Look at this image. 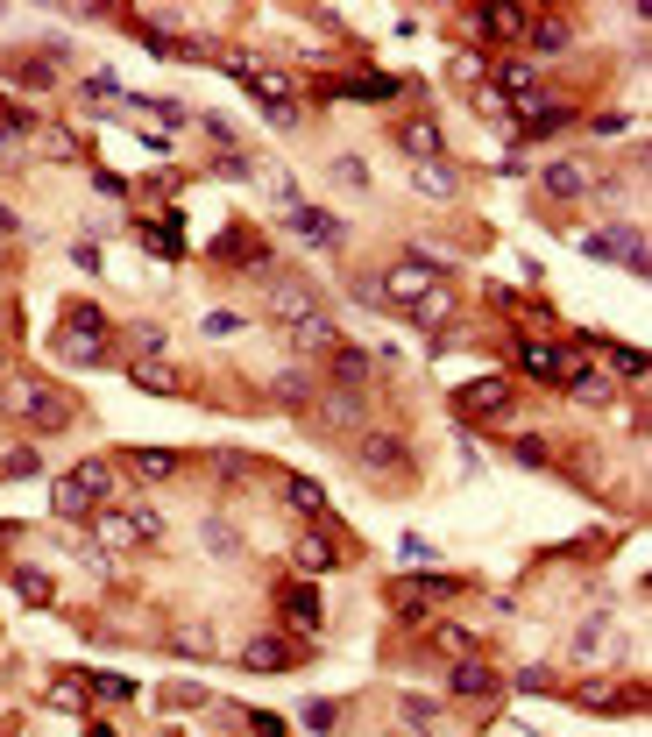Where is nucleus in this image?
I'll list each match as a JSON object with an SVG mask.
<instances>
[{
	"label": "nucleus",
	"mask_w": 652,
	"mask_h": 737,
	"mask_svg": "<svg viewBox=\"0 0 652 737\" xmlns=\"http://www.w3.org/2000/svg\"><path fill=\"white\" fill-rule=\"evenodd\" d=\"M582 192H589L582 163H553V171H546V199H582Z\"/></svg>",
	"instance_id": "nucleus-22"
},
{
	"label": "nucleus",
	"mask_w": 652,
	"mask_h": 737,
	"mask_svg": "<svg viewBox=\"0 0 652 737\" xmlns=\"http://www.w3.org/2000/svg\"><path fill=\"white\" fill-rule=\"evenodd\" d=\"M355 461H362L369 475H390V468L404 461V440H397V433H362V440H355Z\"/></svg>",
	"instance_id": "nucleus-15"
},
{
	"label": "nucleus",
	"mask_w": 652,
	"mask_h": 737,
	"mask_svg": "<svg viewBox=\"0 0 652 737\" xmlns=\"http://www.w3.org/2000/svg\"><path fill=\"white\" fill-rule=\"evenodd\" d=\"M447 688H454L461 702H489V695H497V674H489L482 660H454V667H447Z\"/></svg>",
	"instance_id": "nucleus-13"
},
{
	"label": "nucleus",
	"mask_w": 652,
	"mask_h": 737,
	"mask_svg": "<svg viewBox=\"0 0 652 737\" xmlns=\"http://www.w3.org/2000/svg\"><path fill=\"white\" fill-rule=\"evenodd\" d=\"M220 263H263V241H256L249 227H227V241H220Z\"/></svg>",
	"instance_id": "nucleus-26"
},
{
	"label": "nucleus",
	"mask_w": 652,
	"mask_h": 737,
	"mask_svg": "<svg viewBox=\"0 0 652 737\" xmlns=\"http://www.w3.org/2000/svg\"><path fill=\"white\" fill-rule=\"evenodd\" d=\"M43 149H50V156H71V149H78V135H64V128H43Z\"/></svg>",
	"instance_id": "nucleus-41"
},
{
	"label": "nucleus",
	"mask_w": 652,
	"mask_h": 737,
	"mask_svg": "<svg viewBox=\"0 0 652 737\" xmlns=\"http://www.w3.org/2000/svg\"><path fill=\"white\" fill-rule=\"evenodd\" d=\"M270 397L284 404V412H305V397H312V383H305V376H277V383H270Z\"/></svg>",
	"instance_id": "nucleus-32"
},
{
	"label": "nucleus",
	"mask_w": 652,
	"mask_h": 737,
	"mask_svg": "<svg viewBox=\"0 0 652 737\" xmlns=\"http://www.w3.org/2000/svg\"><path fill=\"white\" fill-rule=\"evenodd\" d=\"M298 652H291V638H277V631H263V638H241V667H256V674H277V667H291Z\"/></svg>",
	"instance_id": "nucleus-8"
},
{
	"label": "nucleus",
	"mask_w": 652,
	"mask_h": 737,
	"mask_svg": "<svg viewBox=\"0 0 652 737\" xmlns=\"http://www.w3.org/2000/svg\"><path fill=\"white\" fill-rule=\"evenodd\" d=\"M227 71H234L249 93H263V100H270V114H284V100H291V71H277V64H256V57H234Z\"/></svg>",
	"instance_id": "nucleus-6"
},
{
	"label": "nucleus",
	"mask_w": 652,
	"mask_h": 737,
	"mask_svg": "<svg viewBox=\"0 0 652 737\" xmlns=\"http://www.w3.org/2000/svg\"><path fill=\"white\" fill-rule=\"evenodd\" d=\"M475 29H482V36H525V29H532V15H525V8H482V15H475Z\"/></svg>",
	"instance_id": "nucleus-21"
},
{
	"label": "nucleus",
	"mask_w": 652,
	"mask_h": 737,
	"mask_svg": "<svg viewBox=\"0 0 652 737\" xmlns=\"http://www.w3.org/2000/svg\"><path fill=\"white\" fill-rule=\"evenodd\" d=\"M567 121H575L567 107H525V114H518V135H525V142H539V135H560Z\"/></svg>",
	"instance_id": "nucleus-19"
},
{
	"label": "nucleus",
	"mask_w": 652,
	"mask_h": 737,
	"mask_svg": "<svg viewBox=\"0 0 652 737\" xmlns=\"http://www.w3.org/2000/svg\"><path fill=\"white\" fill-rule=\"evenodd\" d=\"M497 78H504V93H518V100H532V93H539V64H525V57H518V64H504Z\"/></svg>",
	"instance_id": "nucleus-30"
},
{
	"label": "nucleus",
	"mask_w": 652,
	"mask_h": 737,
	"mask_svg": "<svg viewBox=\"0 0 652 737\" xmlns=\"http://www.w3.org/2000/svg\"><path fill=\"white\" fill-rule=\"evenodd\" d=\"M0 383H8V369H0Z\"/></svg>",
	"instance_id": "nucleus-47"
},
{
	"label": "nucleus",
	"mask_w": 652,
	"mask_h": 737,
	"mask_svg": "<svg viewBox=\"0 0 652 737\" xmlns=\"http://www.w3.org/2000/svg\"><path fill=\"white\" fill-rule=\"evenodd\" d=\"M518 688H525V695H546V688H553V674H546V667H525V681H518Z\"/></svg>",
	"instance_id": "nucleus-44"
},
{
	"label": "nucleus",
	"mask_w": 652,
	"mask_h": 737,
	"mask_svg": "<svg viewBox=\"0 0 652 737\" xmlns=\"http://www.w3.org/2000/svg\"><path fill=\"white\" fill-rule=\"evenodd\" d=\"M362 412H369V404H362L355 390H326V412H319V426H326V433H355V426H362Z\"/></svg>",
	"instance_id": "nucleus-16"
},
{
	"label": "nucleus",
	"mask_w": 652,
	"mask_h": 737,
	"mask_svg": "<svg viewBox=\"0 0 652 737\" xmlns=\"http://www.w3.org/2000/svg\"><path fill=\"white\" fill-rule=\"evenodd\" d=\"M447 660H475V631H461V624H440V638H433Z\"/></svg>",
	"instance_id": "nucleus-31"
},
{
	"label": "nucleus",
	"mask_w": 652,
	"mask_h": 737,
	"mask_svg": "<svg viewBox=\"0 0 652 737\" xmlns=\"http://www.w3.org/2000/svg\"><path fill=\"white\" fill-rule=\"evenodd\" d=\"M291 504L312 511V518H326V489H319V482H291Z\"/></svg>",
	"instance_id": "nucleus-35"
},
{
	"label": "nucleus",
	"mask_w": 652,
	"mask_h": 737,
	"mask_svg": "<svg viewBox=\"0 0 652 737\" xmlns=\"http://www.w3.org/2000/svg\"><path fill=\"white\" fill-rule=\"evenodd\" d=\"M610 362H617V376H645V348H610Z\"/></svg>",
	"instance_id": "nucleus-40"
},
{
	"label": "nucleus",
	"mask_w": 652,
	"mask_h": 737,
	"mask_svg": "<svg viewBox=\"0 0 652 737\" xmlns=\"http://www.w3.org/2000/svg\"><path fill=\"white\" fill-rule=\"evenodd\" d=\"M525 36H532V50H539V57H553V50H567V22H560V15H546V22H532Z\"/></svg>",
	"instance_id": "nucleus-28"
},
{
	"label": "nucleus",
	"mask_w": 652,
	"mask_h": 737,
	"mask_svg": "<svg viewBox=\"0 0 652 737\" xmlns=\"http://www.w3.org/2000/svg\"><path fill=\"white\" fill-rule=\"evenodd\" d=\"M8 412H22L36 433H64V426H71V404H64L57 390H43L36 376H15V383H8Z\"/></svg>",
	"instance_id": "nucleus-2"
},
{
	"label": "nucleus",
	"mask_w": 652,
	"mask_h": 737,
	"mask_svg": "<svg viewBox=\"0 0 652 737\" xmlns=\"http://www.w3.org/2000/svg\"><path fill=\"white\" fill-rule=\"evenodd\" d=\"M412 178H419V192H426V199H454V163H447V156H433V163H419V171H412Z\"/></svg>",
	"instance_id": "nucleus-24"
},
{
	"label": "nucleus",
	"mask_w": 652,
	"mask_h": 737,
	"mask_svg": "<svg viewBox=\"0 0 652 737\" xmlns=\"http://www.w3.org/2000/svg\"><path fill=\"white\" fill-rule=\"evenodd\" d=\"M178 652H213V638H206V624H192V631L178 638Z\"/></svg>",
	"instance_id": "nucleus-43"
},
{
	"label": "nucleus",
	"mask_w": 652,
	"mask_h": 737,
	"mask_svg": "<svg viewBox=\"0 0 652 737\" xmlns=\"http://www.w3.org/2000/svg\"><path fill=\"white\" fill-rule=\"evenodd\" d=\"M128 383H142V390H163V397H178L185 390V376L163 362V355H128Z\"/></svg>",
	"instance_id": "nucleus-12"
},
{
	"label": "nucleus",
	"mask_w": 652,
	"mask_h": 737,
	"mask_svg": "<svg viewBox=\"0 0 652 737\" xmlns=\"http://www.w3.org/2000/svg\"><path fill=\"white\" fill-rule=\"evenodd\" d=\"M43 461H36V447H15L8 461H0V475H8V482H22V475H36Z\"/></svg>",
	"instance_id": "nucleus-36"
},
{
	"label": "nucleus",
	"mask_w": 652,
	"mask_h": 737,
	"mask_svg": "<svg viewBox=\"0 0 652 737\" xmlns=\"http://www.w3.org/2000/svg\"><path fill=\"white\" fill-rule=\"evenodd\" d=\"M100 539H107V546H149V539H163V518H156L149 504H135V511L100 518Z\"/></svg>",
	"instance_id": "nucleus-5"
},
{
	"label": "nucleus",
	"mask_w": 652,
	"mask_h": 737,
	"mask_svg": "<svg viewBox=\"0 0 652 737\" xmlns=\"http://www.w3.org/2000/svg\"><path fill=\"white\" fill-rule=\"evenodd\" d=\"M433 284H447V277H440V263H426V256H397V263L383 270L376 298H383V305H404V312H412V305H419Z\"/></svg>",
	"instance_id": "nucleus-3"
},
{
	"label": "nucleus",
	"mask_w": 652,
	"mask_h": 737,
	"mask_svg": "<svg viewBox=\"0 0 652 737\" xmlns=\"http://www.w3.org/2000/svg\"><path fill=\"white\" fill-rule=\"evenodd\" d=\"M369 376V355L362 348H334V390H355Z\"/></svg>",
	"instance_id": "nucleus-27"
},
{
	"label": "nucleus",
	"mask_w": 652,
	"mask_h": 737,
	"mask_svg": "<svg viewBox=\"0 0 652 737\" xmlns=\"http://www.w3.org/2000/svg\"><path fill=\"white\" fill-rule=\"evenodd\" d=\"M334 560H341V553H334V539H326V532H298V539H291V567H298V575H326Z\"/></svg>",
	"instance_id": "nucleus-14"
},
{
	"label": "nucleus",
	"mask_w": 652,
	"mask_h": 737,
	"mask_svg": "<svg viewBox=\"0 0 652 737\" xmlns=\"http://www.w3.org/2000/svg\"><path fill=\"white\" fill-rule=\"evenodd\" d=\"M291 234L305 241V249H341V220L334 213H326V206H291Z\"/></svg>",
	"instance_id": "nucleus-7"
},
{
	"label": "nucleus",
	"mask_w": 652,
	"mask_h": 737,
	"mask_svg": "<svg viewBox=\"0 0 652 737\" xmlns=\"http://www.w3.org/2000/svg\"><path fill=\"white\" fill-rule=\"evenodd\" d=\"M249 730H256V737H291V730H284L277 716H249Z\"/></svg>",
	"instance_id": "nucleus-45"
},
{
	"label": "nucleus",
	"mask_w": 652,
	"mask_h": 737,
	"mask_svg": "<svg viewBox=\"0 0 652 737\" xmlns=\"http://www.w3.org/2000/svg\"><path fill=\"white\" fill-rule=\"evenodd\" d=\"M284 610H291V624H305V631L319 624V596H312V589H291V596H284Z\"/></svg>",
	"instance_id": "nucleus-34"
},
{
	"label": "nucleus",
	"mask_w": 652,
	"mask_h": 737,
	"mask_svg": "<svg viewBox=\"0 0 652 737\" xmlns=\"http://www.w3.org/2000/svg\"><path fill=\"white\" fill-rule=\"evenodd\" d=\"M93 688H100V702H128V695H135V681H128V674H100Z\"/></svg>",
	"instance_id": "nucleus-37"
},
{
	"label": "nucleus",
	"mask_w": 652,
	"mask_h": 737,
	"mask_svg": "<svg viewBox=\"0 0 652 737\" xmlns=\"http://www.w3.org/2000/svg\"><path fill=\"white\" fill-rule=\"evenodd\" d=\"M15 596H22L29 610H43V603H57V589H50V575H43V567H15Z\"/></svg>",
	"instance_id": "nucleus-25"
},
{
	"label": "nucleus",
	"mask_w": 652,
	"mask_h": 737,
	"mask_svg": "<svg viewBox=\"0 0 652 737\" xmlns=\"http://www.w3.org/2000/svg\"><path fill=\"white\" fill-rule=\"evenodd\" d=\"M107 497H114V461H78L71 475L50 482V511L57 518H93Z\"/></svg>",
	"instance_id": "nucleus-1"
},
{
	"label": "nucleus",
	"mask_w": 652,
	"mask_h": 737,
	"mask_svg": "<svg viewBox=\"0 0 652 737\" xmlns=\"http://www.w3.org/2000/svg\"><path fill=\"white\" fill-rule=\"evenodd\" d=\"M93 737H114V730H107V723H100V730H93Z\"/></svg>",
	"instance_id": "nucleus-46"
},
{
	"label": "nucleus",
	"mask_w": 652,
	"mask_h": 737,
	"mask_svg": "<svg viewBox=\"0 0 652 737\" xmlns=\"http://www.w3.org/2000/svg\"><path fill=\"white\" fill-rule=\"evenodd\" d=\"M341 93H355V100H390V78H348Z\"/></svg>",
	"instance_id": "nucleus-38"
},
{
	"label": "nucleus",
	"mask_w": 652,
	"mask_h": 737,
	"mask_svg": "<svg viewBox=\"0 0 652 737\" xmlns=\"http://www.w3.org/2000/svg\"><path fill=\"white\" fill-rule=\"evenodd\" d=\"M397 149L419 156V163H433V156H440V128H433V121H404V128H397Z\"/></svg>",
	"instance_id": "nucleus-17"
},
{
	"label": "nucleus",
	"mask_w": 652,
	"mask_h": 737,
	"mask_svg": "<svg viewBox=\"0 0 652 737\" xmlns=\"http://www.w3.org/2000/svg\"><path fill=\"white\" fill-rule=\"evenodd\" d=\"M206 546H213L220 560H241V539H234V525H227V518H206Z\"/></svg>",
	"instance_id": "nucleus-33"
},
{
	"label": "nucleus",
	"mask_w": 652,
	"mask_h": 737,
	"mask_svg": "<svg viewBox=\"0 0 652 737\" xmlns=\"http://www.w3.org/2000/svg\"><path fill=\"white\" fill-rule=\"evenodd\" d=\"M334 178H341V185H362L369 171H362V156H341V163H334Z\"/></svg>",
	"instance_id": "nucleus-42"
},
{
	"label": "nucleus",
	"mask_w": 652,
	"mask_h": 737,
	"mask_svg": "<svg viewBox=\"0 0 652 737\" xmlns=\"http://www.w3.org/2000/svg\"><path fill=\"white\" fill-rule=\"evenodd\" d=\"M454 404H461V412H475V419H497L504 404H511V383H504V376H482V383H468Z\"/></svg>",
	"instance_id": "nucleus-11"
},
{
	"label": "nucleus",
	"mask_w": 652,
	"mask_h": 737,
	"mask_svg": "<svg viewBox=\"0 0 652 737\" xmlns=\"http://www.w3.org/2000/svg\"><path fill=\"white\" fill-rule=\"evenodd\" d=\"M128 468H135L142 482H171V475H178V454H171V447H135Z\"/></svg>",
	"instance_id": "nucleus-18"
},
{
	"label": "nucleus",
	"mask_w": 652,
	"mask_h": 737,
	"mask_svg": "<svg viewBox=\"0 0 652 737\" xmlns=\"http://www.w3.org/2000/svg\"><path fill=\"white\" fill-rule=\"evenodd\" d=\"M518 362H525V376H539V383H560V348H546V341H525V348H518Z\"/></svg>",
	"instance_id": "nucleus-23"
},
{
	"label": "nucleus",
	"mask_w": 652,
	"mask_h": 737,
	"mask_svg": "<svg viewBox=\"0 0 652 737\" xmlns=\"http://www.w3.org/2000/svg\"><path fill=\"white\" fill-rule=\"evenodd\" d=\"M589 256H610V263H624V270H638L645 277V234L638 227H603V234H575Z\"/></svg>",
	"instance_id": "nucleus-4"
},
{
	"label": "nucleus",
	"mask_w": 652,
	"mask_h": 737,
	"mask_svg": "<svg viewBox=\"0 0 652 737\" xmlns=\"http://www.w3.org/2000/svg\"><path fill=\"white\" fill-rule=\"evenodd\" d=\"M447 312H454V291H447V284H433V291H426V298L412 305V319H419V326H440Z\"/></svg>",
	"instance_id": "nucleus-29"
},
{
	"label": "nucleus",
	"mask_w": 652,
	"mask_h": 737,
	"mask_svg": "<svg viewBox=\"0 0 652 737\" xmlns=\"http://www.w3.org/2000/svg\"><path fill=\"white\" fill-rule=\"evenodd\" d=\"M284 334H291V348H305V355H334V348H341V326L326 319V312H312V319L284 326Z\"/></svg>",
	"instance_id": "nucleus-10"
},
{
	"label": "nucleus",
	"mask_w": 652,
	"mask_h": 737,
	"mask_svg": "<svg viewBox=\"0 0 652 737\" xmlns=\"http://www.w3.org/2000/svg\"><path fill=\"white\" fill-rule=\"evenodd\" d=\"M603 645H610L603 624H582V631H575V660H589V652H603Z\"/></svg>",
	"instance_id": "nucleus-39"
},
{
	"label": "nucleus",
	"mask_w": 652,
	"mask_h": 737,
	"mask_svg": "<svg viewBox=\"0 0 652 737\" xmlns=\"http://www.w3.org/2000/svg\"><path fill=\"white\" fill-rule=\"evenodd\" d=\"M582 702H589V709L624 716V709H645V688H610V681H603V688H582Z\"/></svg>",
	"instance_id": "nucleus-20"
},
{
	"label": "nucleus",
	"mask_w": 652,
	"mask_h": 737,
	"mask_svg": "<svg viewBox=\"0 0 652 737\" xmlns=\"http://www.w3.org/2000/svg\"><path fill=\"white\" fill-rule=\"evenodd\" d=\"M312 312H319V291H312V284H291V277H284V284L270 291V319L298 326V319H312Z\"/></svg>",
	"instance_id": "nucleus-9"
}]
</instances>
